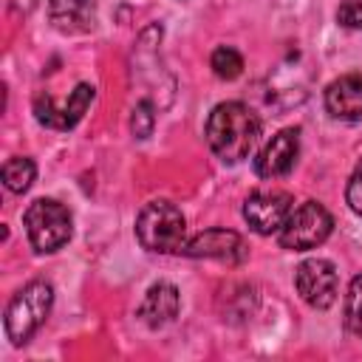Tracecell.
<instances>
[{
	"instance_id": "6da1fadb",
	"label": "cell",
	"mask_w": 362,
	"mask_h": 362,
	"mask_svg": "<svg viewBox=\"0 0 362 362\" xmlns=\"http://www.w3.org/2000/svg\"><path fill=\"white\" fill-rule=\"evenodd\" d=\"M209 150L223 161V164H238L243 161L252 147L257 144L260 136V119L255 110L243 102H221L212 107L206 116L204 127Z\"/></svg>"
},
{
	"instance_id": "7a4b0ae2",
	"label": "cell",
	"mask_w": 362,
	"mask_h": 362,
	"mask_svg": "<svg viewBox=\"0 0 362 362\" xmlns=\"http://www.w3.org/2000/svg\"><path fill=\"white\" fill-rule=\"evenodd\" d=\"M136 238L147 252L170 255L187 243V221L173 201H150L136 215Z\"/></svg>"
},
{
	"instance_id": "3957f363",
	"label": "cell",
	"mask_w": 362,
	"mask_h": 362,
	"mask_svg": "<svg viewBox=\"0 0 362 362\" xmlns=\"http://www.w3.org/2000/svg\"><path fill=\"white\" fill-rule=\"evenodd\" d=\"M51 305H54L51 283L31 280L28 286H23L6 305V317H3V328L11 345H25L51 314Z\"/></svg>"
},
{
	"instance_id": "277c9868",
	"label": "cell",
	"mask_w": 362,
	"mask_h": 362,
	"mask_svg": "<svg viewBox=\"0 0 362 362\" xmlns=\"http://www.w3.org/2000/svg\"><path fill=\"white\" fill-rule=\"evenodd\" d=\"M23 226L37 252H57L71 240V212L54 198H37L28 204Z\"/></svg>"
},
{
	"instance_id": "5b68a950",
	"label": "cell",
	"mask_w": 362,
	"mask_h": 362,
	"mask_svg": "<svg viewBox=\"0 0 362 362\" xmlns=\"http://www.w3.org/2000/svg\"><path fill=\"white\" fill-rule=\"evenodd\" d=\"M331 229H334L331 212L320 201H303L288 212L283 229L277 232V240L288 252H308L325 243Z\"/></svg>"
},
{
	"instance_id": "8992f818",
	"label": "cell",
	"mask_w": 362,
	"mask_h": 362,
	"mask_svg": "<svg viewBox=\"0 0 362 362\" xmlns=\"http://www.w3.org/2000/svg\"><path fill=\"white\" fill-rule=\"evenodd\" d=\"M294 286L297 294L311 305V308H331L337 303L339 291V272L331 260L325 257H308L294 269Z\"/></svg>"
},
{
	"instance_id": "52a82bcc",
	"label": "cell",
	"mask_w": 362,
	"mask_h": 362,
	"mask_svg": "<svg viewBox=\"0 0 362 362\" xmlns=\"http://www.w3.org/2000/svg\"><path fill=\"white\" fill-rule=\"evenodd\" d=\"M93 96H96V90H93V85H88V82H79V85L74 88V93L68 96L65 107H57L48 93H37V96H34V116H37V122H40L42 127H51V130H71V127L85 116V110L90 107Z\"/></svg>"
},
{
	"instance_id": "ba28073f",
	"label": "cell",
	"mask_w": 362,
	"mask_h": 362,
	"mask_svg": "<svg viewBox=\"0 0 362 362\" xmlns=\"http://www.w3.org/2000/svg\"><path fill=\"white\" fill-rule=\"evenodd\" d=\"M294 209V201L288 192L269 189V192H252L243 201V218L257 235H277Z\"/></svg>"
},
{
	"instance_id": "9c48e42d",
	"label": "cell",
	"mask_w": 362,
	"mask_h": 362,
	"mask_svg": "<svg viewBox=\"0 0 362 362\" xmlns=\"http://www.w3.org/2000/svg\"><path fill=\"white\" fill-rule=\"evenodd\" d=\"M297 156H300V130L297 127H283L277 130L266 144L263 150L257 153L255 158V173L260 178H280V175H288L297 164Z\"/></svg>"
},
{
	"instance_id": "30bf717a",
	"label": "cell",
	"mask_w": 362,
	"mask_h": 362,
	"mask_svg": "<svg viewBox=\"0 0 362 362\" xmlns=\"http://www.w3.org/2000/svg\"><path fill=\"white\" fill-rule=\"evenodd\" d=\"M181 255L187 257H212V260H226V263H240L246 257V243L238 232L232 229H206L195 235L189 243H184Z\"/></svg>"
},
{
	"instance_id": "8fae6325",
	"label": "cell",
	"mask_w": 362,
	"mask_h": 362,
	"mask_svg": "<svg viewBox=\"0 0 362 362\" xmlns=\"http://www.w3.org/2000/svg\"><path fill=\"white\" fill-rule=\"evenodd\" d=\"M325 110L339 122L362 119V74H342L325 88Z\"/></svg>"
},
{
	"instance_id": "7c38bea8",
	"label": "cell",
	"mask_w": 362,
	"mask_h": 362,
	"mask_svg": "<svg viewBox=\"0 0 362 362\" xmlns=\"http://www.w3.org/2000/svg\"><path fill=\"white\" fill-rule=\"evenodd\" d=\"M178 308H181V297H178V288L173 283H153L139 305V317L144 325L150 328H164L167 322H173L178 317Z\"/></svg>"
},
{
	"instance_id": "4fadbf2b",
	"label": "cell",
	"mask_w": 362,
	"mask_h": 362,
	"mask_svg": "<svg viewBox=\"0 0 362 362\" xmlns=\"http://www.w3.org/2000/svg\"><path fill=\"white\" fill-rule=\"evenodd\" d=\"M48 20L62 34H85L96 23V3L93 0H51Z\"/></svg>"
},
{
	"instance_id": "5bb4252c",
	"label": "cell",
	"mask_w": 362,
	"mask_h": 362,
	"mask_svg": "<svg viewBox=\"0 0 362 362\" xmlns=\"http://www.w3.org/2000/svg\"><path fill=\"white\" fill-rule=\"evenodd\" d=\"M37 178V164L28 156H14L3 164V184L8 192H25Z\"/></svg>"
},
{
	"instance_id": "9a60e30c",
	"label": "cell",
	"mask_w": 362,
	"mask_h": 362,
	"mask_svg": "<svg viewBox=\"0 0 362 362\" xmlns=\"http://www.w3.org/2000/svg\"><path fill=\"white\" fill-rule=\"evenodd\" d=\"M209 68H212V74L218 79H238L243 74V57L232 45H221V48L212 51Z\"/></svg>"
},
{
	"instance_id": "2e32d148",
	"label": "cell",
	"mask_w": 362,
	"mask_h": 362,
	"mask_svg": "<svg viewBox=\"0 0 362 362\" xmlns=\"http://www.w3.org/2000/svg\"><path fill=\"white\" fill-rule=\"evenodd\" d=\"M345 328L362 337V274H356L345 294Z\"/></svg>"
},
{
	"instance_id": "e0dca14e",
	"label": "cell",
	"mask_w": 362,
	"mask_h": 362,
	"mask_svg": "<svg viewBox=\"0 0 362 362\" xmlns=\"http://www.w3.org/2000/svg\"><path fill=\"white\" fill-rule=\"evenodd\" d=\"M153 124H156V110H153V105H150L147 99L136 102V107H133V113H130V130H133V136H136V139H147V136L153 133Z\"/></svg>"
},
{
	"instance_id": "ac0fdd59",
	"label": "cell",
	"mask_w": 362,
	"mask_h": 362,
	"mask_svg": "<svg viewBox=\"0 0 362 362\" xmlns=\"http://www.w3.org/2000/svg\"><path fill=\"white\" fill-rule=\"evenodd\" d=\"M345 204L351 206V212L362 215V158L356 161L351 178H348V187H345Z\"/></svg>"
},
{
	"instance_id": "d6986e66",
	"label": "cell",
	"mask_w": 362,
	"mask_h": 362,
	"mask_svg": "<svg viewBox=\"0 0 362 362\" xmlns=\"http://www.w3.org/2000/svg\"><path fill=\"white\" fill-rule=\"evenodd\" d=\"M337 20L345 28H362V0H339Z\"/></svg>"
}]
</instances>
